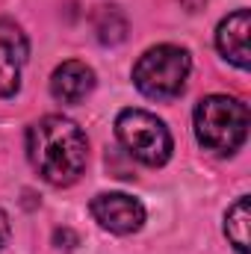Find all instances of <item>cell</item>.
Returning <instances> with one entry per match:
<instances>
[{
  "label": "cell",
  "mask_w": 251,
  "mask_h": 254,
  "mask_svg": "<svg viewBox=\"0 0 251 254\" xmlns=\"http://www.w3.org/2000/svg\"><path fill=\"white\" fill-rule=\"evenodd\" d=\"M27 154L36 172L48 184L68 187L83 175L86 160H89V145H86L83 130L71 119L45 116L27 133Z\"/></svg>",
  "instance_id": "6da1fadb"
},
{
  "label": "cell",
  "mask_w": 251,
  "mask_h": 254,
  "mask_svg": "<svg viewBox=\"0 0 251 254\" xmlns=\"http://www.w3.org/2000/svg\"><path fill=\"white\" fill-rule=\"evenodd\" d=\"M195 133L204 148L231 154L246 142L249 107L228 95H210L195 107Z\"/></svg>",
  "instance_id": "7a4b0ae2"
},
{
  "label": "cell",
  "mask_w": 251,
  "mask_h": 254,
  "mask_svg": "<svg viewBox=\"0 0 251 254\" xmlns=\"http://www.w3.org/2000/svg\"><path fill=\"white\" fill-rule=\"evenodd\" d=\"M189 68H192V63H189V54L184 48L157 45L136 63L133 83L142 95L157 98V101H169V98L184 92Z\"/></svg>",
  "instance_id": "3957f363"
},
{
  "label": "cell",
  "mask_w": 251,
  "mask_h": 254,
  "mask_svg": "<svg viewBox=\"0 0 251 254\" xmlns=\"http://www.w3.org/2000/svg\"><path fill=\"white\" fill-rule=\"evenodd\" d=\"M116 133L130 151V157H136L145 166H163L172 157V136L166 125L151 113L125 110L116 122Z\"/></svg>",
  "instance_id": "277c9868"
},
{
  "label": "cell",
  "mask_w": 251,
  "mask_h": 254,
  "mask_svg": "<svg viewBox=\"0 0 251 254\" xmlns=\"http://www.w3.org/2000/svg\"><path fill=\"white\" fill-rule=\"evenodd\" d=\"M92 216L113 234H133L145 222V207L122 192H107L92 201Z\"/></svg>",
  "instance_id": "5b68a950"
},
{
  "label": "cell",
  "mask_w": 251,
  "mask_h": 254,
  "mask_svg": "<svg viewBox=\"0 0 251 254\" xmlns=\"http://www.w3.org/2000/svg\"><path fill=\"white\" fill-rule=\"evenodd\" d=\"M24 60H27L24 33L15 24L0 21V98H9V95L18 92Z\"/></svg>",
  "instance_id": "8992f818"
},
{
  "label": "cell",
  "mask_w": 251,
  "mask_h": 254,
  "mask_svg": "<svg viewBox=\"0 0 251 254\" xmlns=\"http://www.w3.org/2000/svg\"><path fill=\"white\" fill-rule=\"evenodd\" d=\"M249 30H251L249 9H237L234 15H228L219 24V33H216L219 51L237 68H249Z\"/></svg>",
  "instance_id": "52a82bcc"
},
{
  "label": "cell",
  "mask_w": 251,
  "mask_h": 254,
  "mask_svg": "<svg viewBox=\"0 0 251 254\" xmlns=\"http://www.w3.org/2000/svg\"><path fill=\"white\" fill-rule=\"evenodd\" d=\"M92 89H95V74H92V68L83 65V63H77V60L63 63L54 71V77H51V92H54V98L63 101V104H80Z\"/></svg>",
  "instance_id": "ba28073f"
},
{
  "label": "cell",
  "mask_w": 251,
  "mask_h": 254,
  "mask_svg": "<svg viewBox=\"0 0 251 254\" xmlns=\"http://www.w3.org/2000/svg\"><path fill=\"white\" fill-rule=\"evenodd\" d=\"M95 33L104 45H119L127 36V21L116 6H101L95 12Z\"/></svg>",
  "instance_id": "9c48e42d"
},
{
  "label": "cell",
  "mask_w": 251,
  "mask_h": 254,
  "mask_svg": "<svg viewBox=\"0 0 251 254\" xmlns=\"http://www.w3.org/2000/svg\"><path fill=\"white\" fill-rule=\"evenodd\" d=\"M228 240L240 254H249V198H240L228 210V225H225Z\"/></svg>",
  "instance_id": "30bf717a"
},
{
  "label": "cell",
  "mask_w": 251,
  "mask_h": 254,
  "mask_svg": "<svg viewBox=\"0 0 251 254\" xmlns=\"http://www.w3.org/2000/svg\"><path fill=\"white\" fill-rule=\"evenodd\" d=\"M6 240H9V219L6 213H0V249L6 246Z\"/></svg>",
  "instance_id": "8fae6325"
}]
</instances>
